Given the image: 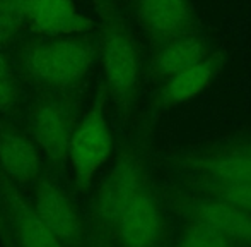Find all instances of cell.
<instances>
[{
	"label": "cell",
	"instance_id": "21",
	"mask_svg": "<svg viewBox=\"0 0 251 247\" xmlns=\"http://www.w3.org/2000/svg\"><path fill=\"white\" fill-rule=\"evenodd\" d=\"M0 241H2L3 247H14L12 235H10L9 225H7V221H5V216H3L2 208H0Z\"/></svg>",
	"mask_w": 251,
	"mask_h": 247
},
{
	"label": "cell",
	"instance_id": "10",
	"mask_svg": "<svg viewBox=\"0 0 251 247\" xmlns=\"http://www.w3.org/2000/svg\"><path fill=\"white\" fill-rule=\"evenodd\" d=\"M133 16L154 47L201 30L192 0H133Z\"/></svg>",
	"mask_w": 251,
	"mask_h": 247
},
{
	"label": "cell",
	"instance_id": "4",
	"mask_svg": "<svg viewBox=\"0 0 251 247\" xmlns=\"http://www.w3.org/2000/svg\"><path fill=\"white\" fill-rule=\"evenodd\" d=\"M108 91L100 84L87 112L79 119L69 146V161L74 184L79 192L87 190L102 167L109 161L115 150L113 130L106 117Z\"/></svg>",
	"mask_w": 251,
	"mask_h": 247
},
{
	"label": "cell",
	"instance_id": "12",
	"mask_svg": "<svg viewBox=\"0 0 251 247\" xmlns=\"http://www.w3.org/2000/svg\"><path fill=\"white\" fill-rule=\"evenodd\" d=\"M164 161L179 174L197 175L221 182H251V161L217 146L173 151Z\"/></svg>",
	"mask_w": 251,
	"mask_h": 247
},
{
	"label": "cell",
	"instance_id": "8",
	"mask_svg": "<svg viewBox=\"0 0 251 247\" xmlns=\"http://www.w3.org/2000/svg\"><path fill=\"white\" fill-rule=\"evenodd\" d=\"M157 192L151 181L139 190L120 218L113 247H164L168 221Z\"/></svg>",
	"mask_w": 251,
	"mask_h": 247
},
{
	"label": "cell",
	"instance_id": "14",
	"mask_svg": "<svg viewBox=\"0 0 251 247\" xmlns=\"http://www.w3.org/2000/svg\"><path fill=\"white\" fill-rule=\"evenodd\" d=\"M26 26L36 36H69L87 34L96 23L77 9L75 0H27Z\"/></svg>",
	"mask_w": 251,
	"mask_h": 247
},
{
	"label": "cell",
	"instance_id": "16",
	"mask_svg": "<svg viewBox=\"0 0 251 247\" xmlns=\"http://www.w3.org/2000/svg\"><path fill=\"white\" fill-rule=\"evenodd\" d=\"M179 179L178 185L185 189L215 197L251 213V182H221L186 174H179Z\"/></svg>",
	"mask_w": 251,
	"mask_h": 247
},
{
	"label": "cell",
	"instance_id": "5",
	"mask_svg": "<svg viewBox=\"0 0 251 247\" xmlns=\"http://www.w3.org/2000/svg\"><path fill=\"white\" fill-rule=\"evenodd\" d=\"M79 119L75 91H43L31 107V139L53 168H65L70 139Z\"/></svg>",
	"mask_w": 251,
	"mask_h": 247
},
{
	"label": "cell",
	"instance_id": "3",
	"mask_svg": "<svg viewBox=\"0 0 251 247\" xmlns=\"http://www.w3.org/2000/svg\"><path fill=\"white\" fill-rule=\"evenodd\" d=\"M98 57L100 48L87 34L36 36L21 45L17 67L41 91H75Z\"/></svg>",
	"mask_w": 251,
	"mask_h": 247
},
{
	"label": "cell",
	"instance_id": "7",
	"mask_svg": "<svg viewBox=\"0 0 251 247\" xmlns=\"http://www.w3.org/2000/svg\"><path fill=\"white\" fill-rule=\"evenodd\" d=\"M229 62L226 48L219 47L195 65L183 69L164 79L154 93L149 107V124L173 108L199 98L217 81Z\"/></svg>",
	"mask_w": 251,
	"mask_h": 247
},
{
	"label": "cell",
	"instance_id": "1",
	"mask_svg": "<svg viewBox=\"0 0 251 247\" xmlns=\"http://www.w3.org/2000/svg\"><path fill=\"white\" fill-rule=\"evenodd\" d=\"M149 181L146 136L125 141L89 204L86 247H113L120 218Z\"/></svg>",
	"mask_w": 251,
	"mask_h": 247
},
{
	"label": "cell",
	"instance_id": "2",
	"mask_svg": "<svg viewBox=\"0 0 251 247\" xmlns=\"http://www.w3.org/2000/svg\"><path fill=\"white\" fill-rule=\"evenodd\" d=\"M100 17V57L108 98L120 121L126 124L135 108L142 81L140 48L115 0H93Z\"/></svg>",
	"mask_w": 251,
	"mask_h": 247
},
{
	"label": "cell",
	"instance_id": "15",
	"mask_svg": "<svg viewBox=\"0 0 251 247\" xmlns=\"http://www.w3.org/2000/svg\"><path fill=\"white\" fill-rule=\"evenodd\" d=\"M215 45L203 30L173 38L157 45L152 54L147 72L154 81H164L173 74L195 65L215 50Z\"/></svg>",
	"mask_w": 251,
	"mask_h": 247
},
{
	"label": "cell",
	"instance_id": "9",
	"mask_svg": "<svg viewBox=\"0 0 251 247\" xmlns=\"http://www.w3.org/2000/svg\"><path fill=\"white\" fill-rule=\"evenodd\" d=\"M34 211L63 247H86V218L50 174L34 182Z\"/></svg>",
	"mask_w": 251,
	"mask_h": 247
},
{
	"label": "cell",
	"instance_id": "11",
	"mask_svg": "<svg viewBox=\"0 0 251 247\" xmlns=\"http://www.w3.org/2000/svg\"><path fill=\"white\" fill-rule=\"evenodd\" d=\"M0 208L9 225L14 247H63L34 211L19 185L0 172Z\"/></svg>",
	"mask_w": 251,
	"mask_h": 247
},
{
	"label": "cell",
	"instance_id": "18",
	"mask_svg": "<svg viewBox=\"0 0 251 247\" xmlns=\"http://www.w3.org/2000/svg\"><path fill=\"white\" fill-rule=\"evenodd\" d=\"M27 24V0H0V50L10 45Z\"/></svg>",
	"mask_w": 251,
	"mask_h": 247
},
{
	"label": "cell",
	"instance_id": "20",
	"mask_svg": "<svg viewBox=\"0 0 251 247\" xmlns=\"http://www.w3.org/2000/svg\"><path fill=\"white\" fill-rule=\"evenodd\" d=\"M219 150L229 151L232 154H238L246 160L251 161V136H241V137H229V139H222L215 143Z\"/></svg>",
	"mask_w": 251,
	"mask_h": 247
},
{
	"label": "cell",
	"instance_id": "17",
	"mask_svg": "<svg viewBox=\"0 0 251 247\" xmlns=\"http://www.w3.org/2000/svg\"><path fill=\"white\" fill-rule=\"evenodd\" d=\"M173 247H243L227 235L214 230L203 223L185 221Z\"/></svg>",
	"mask_w": 251,
	"mask_h": 247
},
{
	"label": "cell",
	"instance_id": "6",
	"mask_svg": "<svg viewBox=\"0 0 251 247\" xmlns=\"http://www.w3.org/2000/svg\"><path fill=\"white\" fill-rule=\"evenodd\" d=\"M159 194L162 203L185 221L203 223L243 247H251V213L248 211L178 184L162 187Z\"/></svg>",
	"mask_w": 251,
	"mask_h": 247
},
{
	"label": "cell",
	"instance_id": "13",
	"mask_svg": "<svg viewBox=\"0 0 251 247\" xmlns=\"http://www.w3.org/2000/svg\"><path fill=\"white\" fill-rule=\"evenodd\" d=\"M0 172L14 184H34L43 174V156L29 134L0 122Z\"/></svg>",
	"mask_w": 251,
	"mask_h": 247
},
{
	"label": "cell",
	"instance_id": "19",
	"mask_svg": "<svg viewBox=\"0 0 251 247\" xmlns=\"http://www.w3.org/2000/svg\"><path fill=\"white\" fill-rule=\"evenodd\" d=\"M21 100V86L14 62L3 50H0V115L10 114Z\"/></svg>",
	"mask_w": 251,
	"mask_h": 247
}]
</instances>
